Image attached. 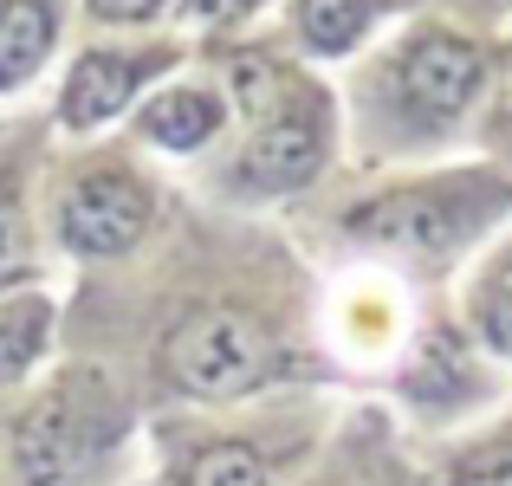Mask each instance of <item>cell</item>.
Returning <instances> with one entry per match:
<instances>
[{"label": "cell", "instance_id": "6da1fadb", "mask_svg": "<svg viewBox=\"0 0 512 486\" xmlns=\"http://www.w3.org/2000/svg\"><path fill=\"white\" fill-rule=\"evenodd\" d=\"M279 370V344L240 305H201L163 337V376L182 396H247Z\"/></svg>", "mask_w": 512, "mask_h": 486}, {"label": "cell", "instance_id": "7a4b0ae2", "mask_svg": "<svg viewBox=\"0 0 512 486\" xmlns=\"http://www.w3.org/2000/svg\"><path fill=\"white\" fill-rule=\"evenodd\" d=\"M117 435V409L85 383H59L13 428V467L26 486H65L104 441Z\"/></svg>", "mask_w": 512, "mask_h": 486}, {"label": "cell", "instance_id": "3957f363", "mask_svg": "<svg viewBox=\"0 0 512 486\" xmlns=\"http://www.w3.org/2000/svg\"><path fill=\"white\" fill-rule=\"evenodd\" d=\"M487 195H454V188H409V195H383L376 208L350 214V234L376 240L396 253H448L487 221Z\"/></svg>", "mask_w": 512, "mask_h": 486}, {"label": "cell", "instance_id": "277c9868", "mask_svg": "<svg viewBox=\"0 0 512 486\" xmlns=\"http://www.w3.org/2000/svg\"><path fill=\"white\" fill-rule=\"evenodd\" d=\"M143 227H150V195H143V182H130L124 169L85 175V182L65 195V208H59L65 247L72 253H98V260L124 253Z\"/></svg>", "mask_w": 512, "mask_h": 486}, {"label": "cell", "instance_id": "5b68a950", "mask_svg": "<svg viewBox=\"0 0 512 486\" xmlns=\"http://www.w3.org/2000/svg\"><path fill=\"white\" fill-rule=\"evenodd\" d=\"M318 162H325V104L318 98H292L279 117L260 124L247 162H240V182H253V188H299V182L318 175Z\"/></svg>", "mask_w": 512, "mask_h": 486}, {"label": "cell", "instance_id": "8992f818", "mask_svg": "<svg viewBox=\"0 0 512 486\" xmlns=\"http://www.w3.org/2000/svg\"><path fill=\"white\" fill-rule=\"evenodd\" d=\"M480 85V52L454 33H422L402 59V91L409 104H422L428 117H454Z\"/></svg>", "mask_w": 512, "mask_h": 486}, {"label": "cell", "instance_id": "52a82bcc", "mask_svg": "<svg viewBox=\"0 0 512 486\" xmlns=\"http://www.w3.org/2000/svg\"><path fill=\"white\" fill-rule=\"evenodd\" d=\"M143 85V59L124 52H85L65 78V124H104L111 111H124V98Z\"/></svg>", "mask_w": 512, "mask_h": 486}, {"label": "cell", "instance_id": "ba28073f", "mask_svg": "<svg viewBox=\"0 0 512 486\" xmlns=\"http://www.w3.org/2000/svg\"><path fill=\"white\" fill-rule=\"evenodd\" d=\"M52 52V7L46 0H0V91L39 72Z\"/></svg>", "mask_w": 512, "mask_h": 486}, {"label": "cell", "instance_id": "9c48e42d", "mask_svg": "<svg viewBox=\"0 0 512 486\" xmlns=\"http://www.w3.org/2000/svg\"><path fill=\"white\" fill-rule=\"evenodd\" d=\"M221 130V104L214 91H163V98L143 111V137L163 143V150H195Z\"/></svg>", "mask_w": 512, "mask_h": 486}, {"label": "cell", "instance_id": "30bf717a", "mask_svg": "<svg viewBox=\"0 0 512 486\" xmlns=\"http://www.w3.org/2000/svg\"><path fill=\"white\" fill-rule=\"evenodd\" d=\"M169 486H266V454L253 441H208L175 461Z\"/></svg>", "mask_w": 512, "mask_h": 486}, {"label": "cell", "instance_id": "8fae6325", "mask_svg": "<svg viewBox=\"0 0 512 486\" xmlns=\"http://www.w3.org/2000/svg\"><path fill=\"white\" fill-rule=\"evenodd\" d=\"M46 324H52L46 299H26V305H13V312H0V389L33 370L39 344H46Z\"/></svg>", "mask_w": 512, "mask_h": 486}, {"label": "cell", "instance_id": "7c38bea8", "mask_svg": "<svg viewBox=\"0 0 512 486\" xmlns=\"http://www.w3.org/2000/svg\"><path fill=\"white\" fill-rule=\"evenodd\" d=\"M474 324H480V337H487L500 357H512V253H500V260L480 273V286H474Z\"/></svg>", "mask_w": 512, "mask_h": 486}, {"label": "cell", "instance_id": "4fadbf2b", "mask_svg": "<svg viewBox=\"0 0 512 486\" xmlns=\"http://www.w3.org/2000/svg\"><path fill=\"white\" fill-rule=\"evenodd\" d=\"M299 26L318 52H344L370 26V0H299Z\"/></svg>", "mask_w": 512, "mask_h": 486}, {"label": "cell", "instance_id": "5bb4252c", "mask_svg": "<svg viewBox=\"0 0 512 486\" xmlns=\"http://www.w3.org/2000/svg\"><path fill=\"white\" fill-rule=\"evenodd\" d=\"M448 486H512V428H500V435H487V441L454 454Z\"/></svg>", "mask_w": 512, "mask_h": 486}, {"label": "cell", "instance_id": "9a60e30c", "mask_svg": "<svg viewBox=\"0 0 512 486\" xmlns=\"http://www.w3.org/2000/svg\"><path fill=\"white\" fill-rule=\"evenodd\" d=\"M33 273V240H26V214L20 201L0 195V286H13V279Z\"/></svg>", "mask_w": 512, "mask_h": 486}, {"label": "cell", "instance_id": "2e32d148", "mask_svg": "<svg viewBox=\"0 0 512 486\" xmlns=\"http://www.w3.org/2000/svg\"><path fill=\"white\" fill-rule=\"evenodd\" d=\"M234 85H240V104H266V65L260 59H240L234 65Z\"/></svg>", "mask_w": 512, "mask_h": 486}, {"label": "cell", "instance_id": "e0dca14e", "mask_svg": "<svg viewBox=\"0 0 512 486\" xmlns=\"http://www.w3.org/2000/svg\"><path fill=\"white\" fill-rule=\"evenodd\" d=\"M91 7L104 20H143V13H156V0H91Z\"/></svg>", "mask_w": 512, "mask_h": 486}]
</instances>
